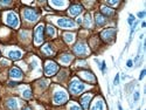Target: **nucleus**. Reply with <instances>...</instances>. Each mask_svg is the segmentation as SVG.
Masks as SVG:
<instances>
[{
  "label": "nucleus",
  "instance_id": "nucleus-28",
  "mask_svg": "<svg viewBox=\"0 0 146 110\" xmlns=\"http://www.w3.org/2000/svg\"><path fill=\"white\" fill-rule=\"evenodd\" d=\"M100 66H101V69H102V71L103 73H105V68H106V65H105V62L103 61L102 63H100Z\"/></svg>",
  "mask_w": 146,
  "mask_h": 110
},
{
  "label": "nucleus",
  "instance_id": "nucleus-1",
  "mask_svg": "<svg viewBox=\"0 0 146 110\" xmlns=\"http://www.w3.org/2000/svg\"><path fill=\"white\" fill-rule=\"evenodd\" d=\"M86 88H87V85L84 84V83H82V82H80V81H77V80H74V81L70 83V85H69V90H70V93H72L74 95H78V94H81Z\"/></svg>",
  "mask_w": 146,
  "mask_h": 110
},
{
  "label": "nucleus",
  "instance_id": "nucleus-10",
  "mask_svg": "<svg viewBox=\"0 0 146 110\" xmlns=\"http://www.w3.org/2000/svg\"><path fill=\"white\" fill-rule=\"evenodd\" d=\"M83 11V7L80 6V5H72L69 7V14L70 15H78L82 13Z\"/></svg>",
  "mask_w": 146,
  "mask_h": 110
},
{
  "label": "nucleus",
  "instance_id": "nucleus-2",
  "mask_svg": "<svg viewBox=\"0 0 146 110\" xmlns=\"http://www.w3.org/2000/svg\"><path fill=\"white\" fill-rule=\"evenodd\" d=\"M54 103L55 104H63L68 101V95L64 90H57L55 94H54Z\"/></svg>",
  "mask_w": 146,
  "mask_h": 110
},
{
  "label": "nucleus",
  "instance_id": "nucleus-24",
  "mask_svg": "<svg viewBox=\"0 0 146 110\" xmlns=\"http://www.w3.org/2000/svg\"><path fill=\"white\" fill-rule=\"evenodd\" d=\"M52 5H54V6H60L58 8H63L62 6H64V5H66V1H53V3H52Z\"/></svg>",
  "mask_w": 146,
  "mask_h": 110
},
{
  "label": "nucleus",
  "instance_id": "nucleus-33",
  "mask_svg": "<svg viewBox=\"0 0 146 110\" xmlns=\"http://www.w3.org/2000/svg\"><path fill=\"white\" fill-rule=\"evenodd\" d=\"M8 85H9V87H15V85H18V83L17 82H9Z\"/></svg>",
  "mask_w": 146,
  "mask_h": 110
},
{
  "label": "nucleus",
  "instance_id": "nucleus-13",
  "mask_svg": "<svg viewBox=\"0 0 146 110\" xmlns=\"http://www.w3.org/2000/svg\"><path fill=\"white\" fill-rule=\"evenodd\" d=\"M7 108L9 110H18L19 109V103H18V100L15 99H9L7 101Z\"/></svg>",
  "mask_w": 146,
  "mask_h": 110
},
{
  "label": "nucleus",
  "instance_id": "nucleus-37",
  "mask_svg": "<svg viewBox=\"0 0 146 110\" xmlns=\"http://www.w3.org/2000/svg\"><path fill=\"white\" fill-rule=\"evenodd\" d=\"M118 109H119V110H123V108H121V105H120V104H118Z\"/></svg>",
  "mask_w": 146,
  "mask_h": 110
},
{
  "label": "nucleus",
  "instance_id": "nucleus-29",
  "mask_svg": "<svg viewBox=\"0 0 146 110\" xmlns=\"http://www.w3.org/2000/svg\"><path fill=\"white\" fill-rule=\"evenodd\" d=\"M118 83H119V75L117 74V75H116V77H115V81H113V84H115V85H117Z\"/></svg>",
  "mask_w": 146,
  "mask_h": 110
},
{
  "label": "nucleus",
  "instance_id": "nucleus-16",
  "mask_svg": "<svg viewBox=\"0 0 146 110\" xmlns=\"http://www.w3.org/2000/svg\"><path fill=\"white\" fill-rule=\"evenodd\" d=\"M60 61L62 62L63 65H69L71 61H72V56L70 55V54H64V55H62L60 57Z\"/></svg>",
  "mask_w": 146,
  "mask_h": 110
},
{
  "label": "nucleus",
  "instance_id": "nucleus-30",
  "mask_svg": "<svg viewBox=\"0 0 146 110\" xmlns=\"http://www.w3.org/2000/svg\"><path fill=\"white\" fill-rule=\"evenodd\" d=\"M126 66H127L129 68H131V67L133 66V61H132V60H129L127 62H126Z\"/></svg>",
  "mask_w": 146,
  "mask_h": 110
},
{
  "label": "nucleus",
  "instance_id": "nucleus-4",
  "mask_svg": "<svg viewBox=\"0 0 146 110\" xmlns=\"http://www.w3.org/2000/svg\"><path fill=\"white\" fill-rule=\"evenodd\" d=\"M58 70V66L53 62V61H48L46 62V66H44V73L47 76H52V75H55Z\"/></svg>",
  "mask_w": 146,
  "mask_h": 110
},
{
  "label": "nucleus",
  "instance_id": "nucleus-38",
  "mask_svg": "<svg viewBox=\"0 0 146 110\" xmlns=\"http://www.w3.org/2000/svg\"><path fill=\"white\" fill-rule=\"evenodd\" d=\"M23 110H31L29 108H25V109H23Z\"/></svg>",
  "mask_w": 146,
  "mask_h": 110
},
{
  "label": "nucleus",
  "instance_id": "nucleus-21",
  "mask_svg": "<svg viewBox=\"0 0 146 110\" xmlns=\"http://www.w3.org/2000/svg\"><path fill=\"white\" fill-rule=\"evenodd\" d=\"M46 31H47V34L49 35V36H54L55 33H56V31H55V28H54L53 26H47Z\"/></svg>",
  "mask_w": 146,
  "mask_h": 110
},
{
  "label": "nucleus",
  "instance_id": "nucleus-35",
  "mask_svg": "<svg viewBox=\"0 0 146 110\" xmlns=\"http://www.w3.org/2000/svg\"><path fill=\"white\" fill-rule=\"evenodd\" d=\"M76 21H77V23H82V19H81V18H77Z\"/></svg>",
  "mask_w": 146,
  "mask_h": 110
},
{
  "label": "nucleus",
  "instance_id": "nucleus-18",
  "mask_svg": "<svg viewBox=\"0 0 146 110\" xmlns=\"http://www.w3.org/2000/svg\"><path fill=\"white\" fill-rule=\"evenodd\" d=\"M105 17L102 15V14H96V23H97V26H103L104 23H105Z\"/></svg>",
  "mask_w": 146,
  "mask_h": 110
},
{
  "label": "nucleus",
  "instance_id": "nucleus-20",
  "mask_svg": "<svg viewBox=\"0 0 146 110\" xmlns=\"http://www.w3.org/2000/svg\"><path fill=\"white\" fill-rule=\"evenodd\" d=\"M102 13H104L106 17H112V15H113V11H112L111 8H109V7L103 6V7H102Z\"/></svg>",
  "mask_w": 146,
  "mask_h": 110
},
{
  "label": "nucleus",
  "instance_id": "nucleus-14",
  "mask_svg": "<svg viewBox=\"0 0 146 110\" xmlns=\"http://www.w3.org/2000/svg\"><path fill=\"white\" fill-rule=\"evenodd\" d=\"M8 56H9L12 60H19V59L22 57V52L19 51V49L11 51V52H8Z\"/></svg>",
  "mask_w": 146,
  "mask_h": 110
},
{
  "label": "nucleus",
  "instance_id": "nucleus-36",
  "mask_svg": "<svg viewBox=\"0 0 146 110\" xmlns=\"http://www.w3.org/2000/svg\"><path fill=\"white\" fill-rule=\"evenodd\" d=\"M141 27H143V28L146 27V22H143V23H141Z\"/></svg>",
  "mask_w": 146,
  "mask_h": 110
},
{
  "label": "nucleus",
  "instance_id": "nucleus-12",
  "mask_svg": "<svg viewBox=\"0 0 146 110\" xmlns=\"http://www.w3.org/2000/svg\"><path fill=\"white\" fill-rule=\"evenodd\" d=\"M90 100H91V95L90 94H87V95H84L82 99H81V103L84 108V110H88L89 108V103H90Z\"/></svg>",
  "mask_w": 146,
  "mask_h": 110
},
{
  "label": "nucleus",
  "instance_id": "nucleus-22",
  "mask_svg": "<svg viewBox=\"0 0 146 110\" xmlns=\"http://www.w3.org/2000/svg\"><path fill=\"white\" fill-rule=\"evenodd\" d=\"M84 26L86 27H90L91 26V18L89 14L86 15V18H84Z\"/></svg>",
  "mask_w": 146,
  "mask_h": 110
},
{
  "label": "nucleus",
  "instance_id": "nucleus-6",
  "mask_svg": "<svg viewBox=\"0 0 146 110\" xmlns=\"http://www.w3.org/2000/svg\"><path fill=\"white\" fill-rule=\"evenodd\" d=\"M22 14H23V18L28 21H36L39 18V14L36 13V11L32 9V8H26L22 11Z\"/></svg>",
  "mask_w": 146,
  "mask_h": 110
},
{
  "label": "nucleus",
  "instance_id": "nucleus-3",
  "mask_svg": "<svg viewBox=\"0 0 146 110\" xmlns=\"http://www.w3.org/2000/svg\"><path fill=\"white\" fill-rule=\"evenodd\" d=\"M6 23L8 26L13 27V28H18L19 27V18L14 12H9L6 15Z\"/></svg>",
  "mask_w": 146,
  "mask_h": 110
},
{
  "label": "nucleus",
  "instance_id": "nucleus-32",
  "mask_svg": "<svg viewBox=\"0 0 146 110\" xmlns=\"http://www.w3.org/2000/svg\"><path fill=\"white\" fill-rule=\"evenodd\" d=\"M145 14H146L145 12H139V13H138L137 15H138V18H144V17H145Z\"/></svg>",
  "mask_w": 146,
  "mask_h": 110
},
{
  "label": "nucleus",
  "instance_id": "nucleus-23",
  "mask_svg": "<svg viewBox=\"0 0 146 110\" xmlns=\"http://www.w3.org/2000/svg\"><path fill=\"white\" fill-rule=\"evenodd\" d=\"M22 96L25 97V99H29V97H32V91L29 89H26L25 91L22 93Z\"/></svg>",
  "mask_w": 146,
  "mask_h": 110
},
{
  "label": "nucleus",
  "instance_id": "nucleus-5",
  "mask_svg": "<svg viewBox=\"0 0 146 110\" xmlns=\"http://www.w3.org/2000/svg\"><path fill=\"white\" fill-rule=\"evenodd\" d=\"M43 29H44V27H43L42 23L35 28V33H34V42H35V45L39 46V45L42 43V41H43Z\"/></svg>",
  "mask_w": 146,
  "mask_h": 110
},
{
  "label": "nucleus",
  "instance_id": "nucleus-17",
  "mask_svg": "<svg viewBox=\"0 0 146 110\" xmlns=\"http://www.w3.org/2000/svg\"><path fill=\"white\" fill-rule=\"evenodd\" d=\"M42 52H43L46 55H53V53H54L53 48H52V46H50L49 43H47V45H44V46L42 47Z\"/></svg>",
  "mask_w": 146,
  "mask_h": 110
},
{
  "label": "nucleus",
  "instance_id": "nucleus-9",
  "mask_svg": "<svg viewBox=\"0 0 146 110\" xmlns=\"http://www.w3.org/2000/svg\"><path fill=\"white\" fill-rule=\"evenodd\" d=\"M57 25L62 28H74L75 27V22L71 19H67V18H62L57 20Z\"/></svg>",
  "mask_w": 146,
  "mask_h": 110
},
{
  "label": "nucleus",
  "instance_id": "nucleus-8",
  "mask_svg": "<svg viewBox=\"0 0 146 110\" xmlns=\"http://www.w3.org/2000/svg\"><path fill=\"white\" fill-rule=\"evenodd\" d=\"M102 38L105 42H111L115 40L116 38V29L113 28H110V29H106L102 33Z\"/></svg>",
  "mask_w": 146,
  "mask_h": 110
},
{
  "label": "nucleus",
  "instance_id": "nucleus-34",
  "mask_svg": "<svg viewBox=\"0 0 146 110\" xmlns=\"http://www.w3.org/2000/svg\"><path fill=\"white\" fill-rule=\"evenodd\" d=\"M108 4H109V5H118L119 1H108Z\"/></svg>",
  "mask_w": 146,
  "mask_h": 110
},
{
  "label": "nucleus",
  "instance_id": "nucleus-31",
  "mask_svg": "<svg viewBox=\"0 0 146 110\" xmlns=\"http://www.w3.org/2000/svg\"><path fill=\"white\" fill-rule=\"evenodd\" d=\"M145 74H146V70H145V69H143V70H141V74H140V76H139V79H140V80H143V79H144V76H145Z\"/></svg>",
  "mask_w": 146,
  "mask_h": 110
},
{
  "label": "nucleus",
  "instance_id": "nucleus-25",
  "mask_svg": "<svg viewBox=\"0 0 146 110\" xmlns=\"http://www.w3.org/2000/svg\"><path fill=\"white\" fill-rule=\"evenodd\" d=\"M127 22H129V25H133V22H135V17H133L132 14L129 15V20H127Z\"/></svg>",
  "mask_w": 146,
  "mask_h": 110
},
{
  "label": "nucleus",
  "instance_id": "nucleus-19",
  "mask_svg": "<svg viewBox=\"0 0 146 110\" xmlns=\"http://www.w3.org/2000/svg\"><path fill=\"white\" fill-rule=\"evenodd\" d=\"M63 36H64V40H66L67 43H71L72 41H74V39H75L74 34H71V33H64Z\"/></svg>",
  "mask_w": 146,
  "mask_h": 110
},
{
  "label": "nucleus",
  "instance_id": "nucleus-27",
  "mask_svg": "<svg viewBox=\"0 0 146 110\" xmlns=\"http://www.w3.org/2000/svg\"><path fill=\"white\" fill-rule=\"evenodd\" d=\"M139 100V91H135V94H133V101L137 102Z\"/></svg>",
  "mask_w": 146,
  "mask_h": 110
},
{
  "label": "nucleus",
  "instance_id": "nucleus-11",
  "mask_svg": "<svg viewBox=\"0 0 146 110\" xmlns=\"http://www.w3.org/2000/svg\"><path fill=\"white\" fill-rule=\"evenodd\" d=\"M9 76L12 77V79H21L22 77V71L18 68V67H13L11 69V71H9Z\"/></svg>",
  "mask_w": 146,
  "mask_h": 110
},
{
  "label": "nucleus",
  "instance_id": "nucleus-7",
  "mask_svg": "<svg viewBox=\"0 0 146 110\" xmlns=\"http://www.w3.org/2000/svg\"><path fill=\"white\" fill-rule=\"evenodd\" d=\"M74 53L76 55H78V56H86V55H88L89 49H88L87 45H84V43H77L74 47Z\"/></svg>",
  "mask_w": 146,
  "mask_h": 110
},
{
  "label": "nucleus",
  "instance_id": "nucleus-15",
  "mask_svg": "<svg viewBox=\"0 0 146 110\" xmlns=\"http://www.w3.org/2000/svg\"><path fill=\"white\" fill-rule=\"evenodd\" d=\"M91 110H104V103H103V100H96V102L94 103Z\"/></svg>",
  "mask_w": 146,
  "mask_h": 110
},
{
  "label": "nucleus",
  "instance_id": "nucleus-26",
  "mask_svg": "<svg viewBox=\"0 0 146 110\" xmlns=\"http://www.w3.org/2000/svg\"><path fill=\"white\" fill-rule=\"evenodd\" d=\"M69 109H70V110H82V109H81V107H78L77 104H71Z\"/></svg>",
  "mask_w": 146,
  "mask_h": 110
}]
</instances>
